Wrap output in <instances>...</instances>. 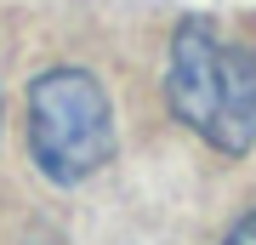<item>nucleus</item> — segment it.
<instances>
[{"label":"nucleus","instance_id":"obj_1","mask_svg":"<svg viewBox=\"0 0 256 245\" xmlns=\"http://www.w3.org/2000/svg\"><path fill=\"white\" fill-rule=\"evenodd\" d=\"M165 97L216 154L256 148V29L228 35L216 18H188L165 52Z\"/></svg>","mask_w":256,"mask_h":245},{"label":"nucleus","instance_id":"obj_2","mask_svg":"<svg viewBox=\"0 0 256 245\" xmlns=\"http://www.w3.org/2000/svg\"><path fill=\"white\" fill-rule=\"evenodd\" d=\"M28 154L63 188L114 160V103L92 69L57 63L28 80Z\"/></svg>","mask_w":256,"mask_h":245},{"label":"nucleus","instance_id":"obj_3","mask_svg":"<svg viewBox=\"0 0 256 245\" xmlns=\"http://www.w3.org/2000/svg\"><path fill=\"white\" fill-rule=\"evenodd\" d=\"M216 245H256V211H245V217H239V222H234Z\"/></svg>","mask_w":256,"mask_h":245}]
</instances>
